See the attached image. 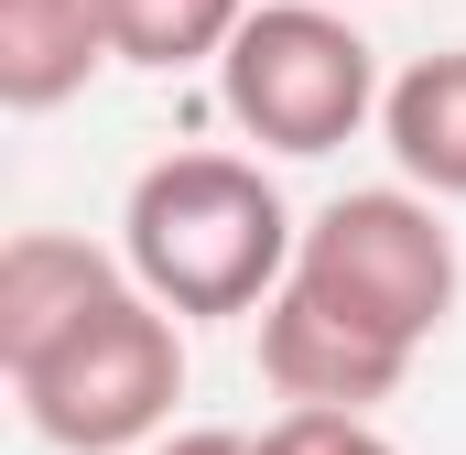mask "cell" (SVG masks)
Wrapping results in <instances>:
<instances>
[{
  "label": "cell",
  "mask_w": 466,
  "mask_h": 455,
  "mask_svg": "<svg viewBox=\"0 0 466 455\" xmlns=\"http://www.w3.org/2000/svg\"><path fill=\"white\" fill-rule=\"evenodd\" d=\"M304 228L282 207V185L238 152H163L141 163L130 207H119V260L141 293H163L174 315H260L293 282Z\"/></svg>",
  "instance_id": "obj_1"
},
{
  "label": "cell",
  "mask_w": 466,
  "mask_h": 455,
  "mask_svg": "<svg viewBox=\"0 0 466 455\" xmlns=\"http://www.w3.org/2000/svg\"><path fill=\"white\" fill-rule=\"evenodd\" d=\"M11 401L22 423L55 455H130L152 445L185 401V315L141 282L98 293V315H76L44 358L11 369Z\"/></svg>",
  "instance_id": "obj_2"
},
{
  "label": "cell",
  "mask_w": 466,
  "mask_h": 455,
  "mask_svg": "<svg viewBox=\"0 0 466 455\" xmlns=\"http://www.w3.org/2000/svg\"><path fill=\"white\" fill-rule=\"evenodd\" d=\"M218 98L260 152H337L380 119V55L337 0H249V22L218 55Z\"/></svg>",
  "instance_id": "obj_3"
},
{
  "label": "cell",
  "mask_w": 466,
  "mask_h": 455,
  "mask_svg": "<svg viewBox=\"0 0 466 455\" xmlns=\"http://www.w3.org/2000/svg\"><path fill=\"white\" fill-rule=\"evenodd\" d=\"M293 282L326 293V304L358 315V326L401 337V347H434V326L456 315V282H466L445 196H423V185H348L337 207L304 217Z\"/></svg>",
  "instance_id": "obj_4"
},
{
  "label": "cell",
  "mask_w": 466,
  "mask_h": 455,
  "mask_svg": "<svg viewBox=\"0 0 466 455\" xmlns=\"http://www.w3.org/2000/svg\"><path fill=\"white\" fill-rule=\"evenodd\" d=\"M412 358H423V347H401V337H380V326H358V315H337V304L304 293V282H282V293L260 304V379H271L282 401L380 412V401L412 379Z\"/></svg>",
  "instance_id": "obj_5"
},
{
  "label": "cell",
  "mask_w": 466,
  "mask_h": 455,
  "mask_svg": "<svg viewBox=\"0 0 466 455\" xmlns=\"http://www.w3.org/2000/svg\"><path fill=\"white\" fill-rule=\"evenodd\" d=\"M119 282H130V260L66 238V228H22L0 249V379L22 358H44L76 315H98V293H119Z\"/></svg>",
  "instance_id": "obj_6"
},
{
  "label": "cell",
  "mask_w": 466,
  "mask_h": 455,
  "mask_svg": "<svg viewBox=\"0 0 466 455\" xmlns=\"http://www.w3.org/2000/svg\"><path fill=\"white\" fill-rule=\"evenodd\" d=\"M98 66H119L98 0H0V109L44 119L66 98H87Z\"/></svg>",
  "instance_id": "obj_7"
},
{
  "label": "cell",
  "mask_w": 466,
  "mask_h": 455,
  "mask_svg": "<svg viewBox=\"0 0 466 455\" xmlns=\"http://www.w3.org/2000/svg\"><path fill=\"white\" fill-rule=\"evenodd\" d=\"M380 141H390L401 185H423V196H445V207L466 196V44L401 66V76L380 87Z\"/></svg>",
  "instance_id": "obj_8"
},
{
  "label": "cell",
  "mask_w": 466,
  "mask_h": 455,
  "mask_svg": "<svg viewBox=\"0 0 466 455\" xmlns=\"http://www.w3.org/2000/svg\"><path fill=\"white\" fill-rule=\"evenodd\" d=\"M109 11V55L141 76H185V66H218L228 33L249 22V0H98Z\"/></svg>",
  "instance_id": "obj_9"
},
{
  "label": "cell",
  "mask_w": 466,
  "mask_h": 455,
  "mask_svg": "<svg viewBox=\"0 0 466 455\" xmlns=\"http://www.w3.org/2000/svg\"><path fill=\"white\" fill-rule=\"evenodd\" d=\"M249 455H401L369 412H326V401H293L282 423H260L249 434Z\"/></svg>",
  "instance_id": "obj_10"
},
{
  "label": "cell",
  "mask_w": 466,
  "mask_h": 455,
  "mask_svg": "<svg viewBox=\"0 0 466 455\" xmlns=\"http://www.w3.org/2000/svg\"><path fill=\"white\" fill-rule=\"evenodd\" d=\"M130 455H249V434H218L207 423V434H152V445H130Z\"/></svg>",
  "instance_id": "obj_11"
}]
</instances>
